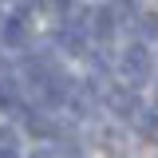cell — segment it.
I'll list each match as a JSON object with an SVG mask.
<instances>
[{"label":"cell","mask_w":158,"mask_h":158,"mask_svg":"<svg viewBox=\"0 0 158 158\" xmlns=\"http://www.w3.org/2000/svg\"><path fill=\"white\" fill-rule=\"evenodd\" d=\"M118 75L127 79L131 87L146 83V79H150V52H146L142 44H131V48L118 56Z\"/></svg>","instance_id":"6da1fadb"},{"label":"cell","mask_w":158,"mask_h":158,"mask_svg":"<svg viewBox=\"0 0 158 158\" xmlns=\"http://www.w3.org/2000/svg\"><path fill=\"white\" fill-rule=\"evenodd\" d=\"M103 99H107V107H111L115 115H127V118L138 115V99H135V91H127V87H111Z\"/></svg>","instance_id":"7a4b0ae2"},{"label":"cell","mask_w":158,"mask_h":158,"mask_svg":"<svg viewBox=\"0 0 158 158\" xmlns=\"http://www.w3.org/2000/svg\"><path fill=\"white\" fill-rule=\"evenodd\" d=\"M4 44H8V48H28V44H32V28H28L24 16H12L4 24Z\"/></svg>","instance_id":"3957f363"},{"label":"cell","mask_w":158,"mask_h":158,"mask_svg":"<svg viewBox=\"0 0 158 158\" xmlns=\"http://www.w3.org/2000/svg\"><path fill=\"white\" fill-rule=\"evenodd\" d=\"M91 32H95L99 40L115 36V12H111V8H99V12H91Z\"/></svg>","instance_id":"277c9868"},{"label":"cell","mask_w":158,"mask_h":158,"mask_svg":"<svg viewBox=\"0 0 158 158\" xmlns=\"http://www.w3.org/2000/svg\"><path fill=\"white\" fill-rule=\"evenodd\" d=\"M16 103H20V91H16V83L0 79V107H16Z\"/></svg>","instance_id":"5b68a950"},{"label":"cell","mask_w":158,"mask_h":158,"mask_svg":"<svg viewBox=\"0 0 158 158\" xmlns=\"http://www.w3.org/2000/svg\"><path fill=\"white\" fill-rule=\"evenodd\" d=\"M32 158H75V154H71V150H63V146H56V142H48V146H40Z\"/></svg>","instance_id":"8992f818"},{"label":"cell","mask_w":158,"mask_h":158,"mask_svg":"<svg viewBox=\"0 0 158 158\" xmlns=\"http://www.w3.org/2000/svg\"><path fill=\"white\" fill-rule=\"evenodd\" d=\"M138 28H142V36H158V16H154V12L138 16Z\"/></svg>","instance_id":"52a82bcc"},{"label":"cell","mask_w":158,"mask_h":158,"mask_svg":"<svg viewBox=\"0 0 158 158\" xmlns=\"http://www.w3.org/2000/svg\"><path fill=\"white\" fill-rule=\"evenodd\" d=\"M4 150H16V131L12 127H0V154Z\"/></svg>","instance_id":"ba28073f"},{"label":"cell","mask_w":158,"mask_h":158,"mask_svg":"<svg viewBox=\"0 0 158 158\" xmlns=\"http://www.w3.org/2000/svg\"><path fill=\"white\" fill-rule=\"evenodd\" d=\"M48 4H56V8H67V4H71V0H48Z\"/></svg>","instance_id":"9c48e42d"},{"label":"cell","mask_w":158,"mask_h":158,"mask_svg":"<svg viewBox=\"0 0 158 158\" xmlns=\"http://www.w3.org/2000/svg\"><path fill=\"white\" fill-rule=\"evenodd\" d=\"M0 158H16V154H12V150H4V154H0Z\"/></svg>","instance_id":"30bf717a"}]
</instances>
